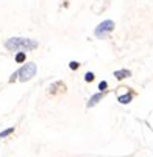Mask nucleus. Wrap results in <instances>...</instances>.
<instances>
[{"instance_id": "obj_1", "label": "nucleus", "mask_w": 153, "mask_h": 157, "mask_svg": "<svg viewBox=\"0 0 153 157\" xmlns=\"http://www.w3.org/2000/svg\"><path fill=\"white\" fill-rule=\"evenodd\" d=\"M38 40L30 37H10L5 42V47L11 52H28L38 48Z\"/></svg>"}, {"instance_id": "obj_2", "label": "nucleus", "mask_w": 153, "mask_h": 157, "mask_svg": "<svg viewBox=\"0 0 153 157\" xmlns=\"http://www.w3.org/2000/svg\"><path fill=\"white\" fill-rule=\"evenodd\" d=\"M38 73V65L34 62H25L20 67L19 70H16L11 76H10V82L14 81H20V82H27L30 79H33Z\"/></svg>"}, {"instance_id": "obj_3", "label": "nucleus", "mask_w": 153, "mask_h": 157, "mask_svg": "<svg viewBox=\"0 0 153 157\" xmlns=\"http://www.w3.org/2000/svg\"><path fill=\"white\" fill-rule=\"evenodd\" d=\"M113 30H114V22L113 20H103L102 24H99L97 28L94 30V34L97 37H103V36L109 34Z\"/></svg>"}, {"instance_id": "obj_4", "label": "nucleus", "mask_w": 153, "mask_h": 157, "mask_svg": "<svg viewBox=\"0 0 153 157\" xmlns=\"http://www.w3.org/2000/svg\"><path fill=\"white\" fill-rule=\"evenodd\" d=\"M103 97H105V95H103L102 92H97V94H94V95L89 98V101H87V107H94L95 104H99V103L103 100Z\"/></svg>"}, {"instance_id": "obj_5", "label": "nucleus", "mask_w": 153, "mask_h": 157, "mask_svg": "<svg viewBox=\"0 0 153 157\" xmlns=\"http://www.w3.org/2000/svg\"><path fill=\"white\" fill-rule=\"evenodd\" d=\"M114 78L116 79H119V81H122V79H125V78H130L131 76V72L130 70H127V69H120V70H114Z\"/></svg>"}, {"instance_id": "obj_6", "label": "nucleus", "mask_w": 153, "mask_h": 157, "mask_svg": "<svg viewBox=\"0 0 153 157\" xmlns=\"http://www.w3.org/2000/svg\"><path fill=\"white\" fill-rule=\"evenodd\" d=\"M119 103L120 104H128V103H131V100H133V94L131 92H128V94H123V95H119Z\"/></svg>"}, {"instance_id": "obj_7", "label": "nucleus", "mask_w": 153, "mask_h": 157, "mask_svg": "<svg viewBox=\"0 0 153 157\" xmlns=\"http://www.w3.org/2000/svg\"><path fill=\"white\" fill-rule=\"evenodd\" d=\"M25 59H27V53H25V52H17L16 56H14V61H16L17 64L25 62Z\"/></svg>"}, {"instance_id": "obj_8", "label": "nucleus", "mask_w": 153, "mask_h": 157, "mask_svg": "<svg viewBox=\"0 0 153 157\" xmlns=\"http://www.w3.org/2000/svg\"><path fill=\"white\" fill-rule=\"evenodd\" d=\"M13 132H14V126H11V128H6V129H3L2 132H0V139H5V137L11 136Z\"/></svg>"}, {"instance_id": "obj_9", "label": "nucleus", "mask_w": 153, "mask_h": 157, "mask_svg": "<svg viewBox=\"0 0 153 157\" xmlns=\"http://www.w3.org/2000/svg\"><path fill=\"white\" fill-rule=\"evenodd\" d=\"M94 79H95V75H94L92 72H87V73L84 75V81H86V82H92Z\"/></svg>"}, {"instance_id": "obj_10", "label": "nucleus", "mask_w": 153, "mask_h": 157, "mask_svg": "<svg viewBox=\"0 0 153 157\" xmlns=\"http://www.w3.org/2000/svg\"><path fill=\"white\" fill-rule=\"evenodd\" d=\"M106 89H108V82H106V81H100V82H99V92L103 94Z\"/></svg>"}, {"instance_id": "obj_11", "label": "nucleus", "mask_w": 153, "mask_h": 157, "mask_svg": "<svg viewBox=\"0 0 153 157\" xmlns=\"http://www.w3.org/2000/svg\"><path fill=\"white\" fill-rule=\"evenodd\" d=\"M78 67H80V64H78L77 61H72V62L69 64V69H70V70H78Z\"/></svg>"}]
</instances>
